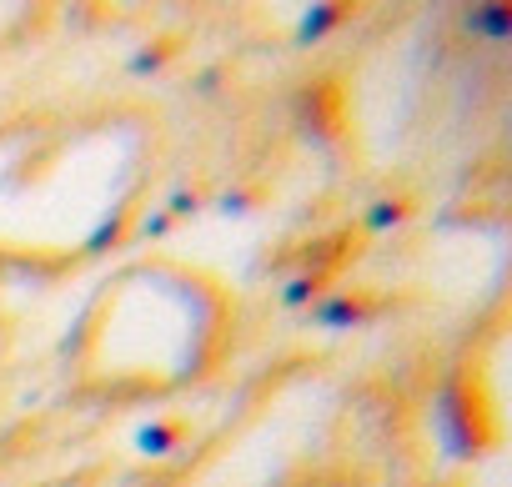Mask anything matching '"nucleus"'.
<instances>
[{
  "label": "nucleus",
  "instance_id": "nucleus-1",
  "mask_svg": "<svg viewBox=\"0 0 512 487\" xmlns=\"http://www.w3.org/2000/svg\"><path fill=\"white\" fill-rule=\"evenodd\" d=\"M432 437H437L447 462H472L492 437L487 412L477 402V387L462 372H447L432 392Z\"/></svg>",
  "mask_w": 512,
  "mask_h": 487
},
{
  "label": "nucleus",
  "instance_id": "nucleus-2",
  "mask_svg": "<svg viewBox=\"0 0 512 487\" xmlns=\"http://www.w3.org/2000/svg\"><path fill=\"white\" fill-rule=\"evenodd\" d=\"M307 312H312V327L317 332H352V327H367L372 322V302L357 297V292H322Z\"/></svg>",
  "mask_w": 512,
  "mask_h": 487
},
{
  "label": "nucleus",
  "instance_id": "nucleus-3",
  "mask_svg": "<svg viewBox=\"0 0 512 487\" xmlns=\"http://www.w3.org/2000/svg\"><path fill=\"white\" fill-rule=\"evenodd\" d=\"M462 31L502 46V41H512V6H467L462 11Z\"/></svg>",
  "mask_w": 512,
  "mask_h": 487
},
{
  "label": "nucleus",
  "instance_id": "nucleus-4",
  "mask_svg": "<svg viewBox=\"0 0 512 487\" xmlns=\"http://www.w3.org/2000/svg\"><path fill=\"white\" fill-rule=\"evenodd\" d=\"M342 21H347V6H337V0H322V6H307V11H302V26H297V41H302V46H312V41L332 36Z\"/></svg>",
  "mask_w": 512,
  "mask_h": 487
},
{
  "label": "nucleus",
  "instance_id": "nucleus-5",
  "mask_svg": "<svg viewBox=\"0 0 512 487\" xmlns=\"http://www.w3.org/2000/svg\"><path fill=\"white\" fill-rule=\"evenodd\" d=\"M121 241H126V206H111L86 236V257H106V252L121 247Z\"/></svg>",
  "mask_w": 512,
  "mask_h": 487
},
{
  "label": "nucleus",
  "instance_id": "nucleus-6",
  "mask_svg": "<svg viewBox=\"0 0 512 487\" xmlns=\"http://www.w3.org/2000/svg\"><path fill=\"white\" fill-rule=\"evenodd\" d=\"M181 447V427L176 422H146V427H136V452H146V457H171Z\"/></svg>",
  "mask_w": 512,
  "mask_h": 487
},
{
  "label": "nucleus",
  "instance_id": "nucleus-7",
  "mask_svg": "<svg viewBox=\"0 0 512 487\" xmlns=\"http://www.w3.org/2000/svg\"><path fill=\"white\" fill-rule=\"evenodd\" d=\"M402 221H407V201H402V196H382V201H372L367 216H362L367 231H392V226H402Z\"/></svg>",
  "mask_w": 512,
  "mask_h": 487
},
{
  "label": "nucleus",
  "instance_id": "nucleus-8",
  "mask_svg": "<svg viewBox=\"0 0 512 487\" xmlns=\"http://www.w3.org/2000/svg\"><path fill=\"white\" fill-rule=\"evenodd\" d=\"M317 297H322V277H307V272H297L292 282H282V307H287V312H307Z\"/></svg>",
  "mask_w": 512,
  "mask_h": 487
},
{
  "label": "nucleus",
  "instance_id": "nucleus-9",
  "mask_svg": "<svg viewBox=\"0 0 512 487\" xmlns=\"http://www.w3.org/2000/svg\"><path fill=\"white\" fill-rule=\"evenodd\" d=\"M196 211H201V196L186 191V186H171V196H166V216L176 221V216H196Z\"/></svg>",
  "mask_w": 512,
  "mask_h": 487
},
{
  "label": "nucleus",
  "instance_id": "nucleus-10",
  "mask_svg": "<svg viewBox=\"0 0 512 487\" xmlns=\"http://www.w3.org/2000/svg\"><path fill=\"white\" fill-rule=\"evenodd\" d=\"M216 211H221V216H246V211H251V196H246V191H221V196H216Z\"/></svg>",
  "mask_w": 512,
  "mask_h": 487
},
{
  "label": "nucleus",
  "instance_id": "nucleus-11",
  "mask_svg": "<svg viewBox=\"0 0 512 487\" xmlns=\"http://www.w3.org/2000/svg\"><path fill=\"white\" fill-rule=\"evenodd\" d=\"M161 56H166L161 46H146V51H136V56H131V76H146V71H161Z\"/></svg>",
  "mask_w": 512,
  "mask_h": 487
},
{
  "label": "nucleus",
  "instance_id": "nucleus-12",
  "mask_svg": "<svg viewBox=\"0 0 512 487\" xmlns=\"http://www.w3.org/2000/svg\"><path fill=\"white\" fill-rule=\"evenodd\" d=\"M141 236H166L171 231V216L166 211H141V226H136Z\"/></svg>",
  "mask_w": 512,
  "mask_h": 487
},
{
  "label": "nucleus",
  "instance_id": "nucleus-13",
  "mask_svg": "<svg viewBox=\"0 0 512 487\" xmlns=\"http://www.w3.org/2000/svg\"><path fill=\"white\" fill-rule=\"evenodd\" d=\"M216 81H221V71L211 66V71H201V81H196V91H216Z\"/></svg>",
  "mask_w": 512,
  "mask_h": 487
}]
</instances>
